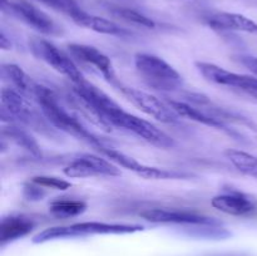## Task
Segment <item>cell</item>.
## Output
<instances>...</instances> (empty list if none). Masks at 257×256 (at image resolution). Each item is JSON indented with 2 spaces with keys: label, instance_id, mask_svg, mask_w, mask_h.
<instances>
[{
  "label": "cell",
  "instance_id": "cell-12",
  "mask_svg": "<svg viewBox=\"0 0 257 256\" xmlns=\"http://www.w3.org/2000/svg\"><path fill=\"white\" fill-rule=\"evenodd\" d=\"M99 152L102 155H104L105 157L109 158L115 165L122 166V167L135 172L136 175L146 178V180H175V178L190 177V175H187V173L178 172L176 170H167V168L147 166L145 163L137 161L136 158L125 155L122 151H118L115 148L109 147V146H104Z\"/></svg>",
  "mask_w": 257,
  "mask_h": 256
},
{
  "label": "cell",
  "instance_id": "cell-3",
  "mask_svg": "<svg viewBox=\"0 0 257 256\" xmlns=\"http://www.w3.org/2000/svg\"><path fill=\"white\" fill-rule=\"evenodd\" d=\"M2 120L20 123L42 135H55L54 127L48 122L40 108L32 104L30 98L10 87L2 89Z\"/></svg>",
  "mask_w": 257,
  "mask_h": 256
},
{
  "label": "cell",
  "instance_id": "cell-18",
  "mask_svg": "<svg viewBox=\"0 0 257 256\" xmlns=\"http://www.w3.org/2000/svg\"><path fill=\"white\" fill-rule=\"evenodd\" d=\"M73 22L75 24L80 25V27L94 30L97 33H102V34L114 35V37H125V35H130V32L125 28H122L120 25H118L117 23L112 22L109 19H105L103 17L89 14L85 10H83L78 17H75L73 19Z\"/></svg>",
  "mask_w": 257,
  "mask_h": 256
},
{
  "label": "cell",
  "instance_id": "cell-14",
  "mask_svg": "<svg viewBox=\"0 0 257 256\" xmlns=\"http://www.w3.org/2000/svg\"><path fill=\"white\" fill-rule=\"evenodd\" d=\"M216 210L231 216H246L256 210L257 202L248 193L238 190H226L211 201Z\"/></svg>",
  "mask_w": 257,
  "mask_h": 256
},
{
  "label": "cell",
  "instance_id": "cell-13",
  "mask_svg": "<svg viewBox=\"0 0 257 256\" xmlns=\"http://www.w3.org/2000/svg\"><path fill=\"white\" fill-rule=\"evenodd\" d=\"M142 218L152 223H173L190 226H217L218 222L212 217L181 208H148L140 213Z\"/></svg>",
  "mask_w": 257,
  "mask_h": 256
},
{
  "label": "cell",
  "instance_id": "cell-24",
  "mask_svg": "<svg viewBox=\"0 0 257 256\" xmlns=\"http://www.w3.org/2000/svg\"><path fill=\"white\" fill-rule=\"evenodd\" d=\"M39 2L53 8L57 12L63 13L72 20L83 12V9L77 4L75 0H39Z\"/></svg>",
  "mask_w": 257,
  "mask_h": 256
},
{
  "label": "cell",
  "instance_id": "cell-6",
  "mask_svg": "<svg viewBox=\"0 0 257 256\" xmlns=\"http://www.w3.org/2000/svg\"><path fill=\"white\" fill-rule=\"evenodd\" d=\"M29 49L37 59L42 60L58 73L67 77L72 84H78L85 79L80 72L79 65L70 57L69 53L63 52L50 40L39 37L32 38L29 40Z\"/></svg>",
  "mask_w": 257,
  "mask_h": 256
},
{
  "label": "cell",
  "instance_id": "cell-22",
  "mask_svg": "<svg viewBox=\"0 0 257 256\" xmlns=\"http://www.w3.org/2000/svg\"><path fill=\"white\" fill-rule=\"evenodd\" d=\"M3 136H8L10 140L14 141L18 146L25 148L27 151H29L30 153H33L34 156L40 155V148L38 145L37 141L30 136L29 132L24 130V128H20L18 125L10 124L9 127H3Z\"/></svg>",
  "mask_w": 257,
  "mask_h": 256
},
{
  "label": "cell",
  "instance_id": "cell-9",
  "mask_svg": "<svg viewBox=\"0 0 257 256\" xmlns=\"http://www.w3.org/2000/svg\"><path fill=\"white\" fill-rule=\"evenodd\" d=\"M67 52L78 65L90 68L114 87L120 83L110 58L98 48L83 43H69L67 45Z\"/></svg>",
  "mask_w": 257,
  "mask_h": 256
},
{
  "label": "cell",
  "instance_id": "cell-10",
  "mask_svg": "<svg viewBox=\"0 0 257 256\" xmlns=\"http://www.w3.org/2000/svg\"><path fill=\"white\" fill-rule=\"evenodd\" d=\"M117 89L122 92V94L132 103L133 105L142 110L150 117L155 118L156 120L161 123H167V124H172V123L178 122L180 115L167 104V102H162L158 99L155 95L150 94L143 90L136 89L132 87H125L122 83L117 85Z\"/></svg>",
  "mask_w": 257,
  "mask_h": 256
},
{
  "label": "cell",
  "instance_id": "cell-19",
  "mask_svg": "<svg viewBox=\"0 0 257 256\" xmlns=\"http://www.w3.org/2000/svg\"><path fill=\"white\" fill-rule=\"evenodd\" d=\"M2 77L10 84V88L19 92L20 94L28 98L34 97V90L37 83L30 79L29 75L24 72L17 64H3L2 65Z\"/></svg>",
  "mask_w": 257,
  "mask_h": 256
},
{
  "label": "cell",
  "instance_id": "cell-23",
  "mask_svg": "<svg viewBox=\"0 0 257 256\" xmlns=\"http://www.w3.org/2000/svg\"><path fill=\"white\" fill-rule=\"evenodd\" d=\"M109 12L112 13L113 15H115V17L123 19L124 22L131 23V24H135V25H138V27H143V28H150V29L156 28V23L153 22L151 18L146 17L145 14L132 9V8L112 5V7H109Z\"/></svg>",
  "mask_w": 257,
  "mask_h": 256
},
{
  "label": "cell",
  "instance_id": "cell-2",
  "mask_svg": "<svg viewBox=\"0 0 257 256\" xmlns=\"http://www.w3.org/2000/svg\"><path fill=\"white\" fill-rule=\"evenodd\" d=\"M33 99L45 115L48 122L54 128L89 143L98 151L105 146L98 136H95L92 131L83 124L82 120L78 119L75 115L63 107L58 95L52 89L42 84H37Z\"/></svg>",
  "mask_w": 257,
  "mask_h": 256
},
{
  "label": "cell",
  "instance_id": "cell-27",
  "mask_svg": "<svg viewBox=\"0 0 257 256\" xmlns=\"http://www.w3.org/2000/svg\"><path fill=\"white\" fill-rule=\"evenodd\" d=\"M0 47H2L3 49H10V47H12V43H10V40H8L4 30L2 32V35H0Z\"/></svg>",
  "mask_w": 257,
  "mask_h": 256
},
{
  "label": "cell",
  "instance_id": "cell-21",
  "mask_svg": "<svg viewBox=\"0 0 257 256\" xmlns=\"http://www.w3.org/2000/svg\"><path fill=\"white\" fill-rule=\"evenodd\" d=\"M225 156L241 173L257 178V156L240 150L225 151Z\"/></svg>",
  "mask_w": 257,
  "mask_h": 256
},
{
  "label": "cell",
  "instance_id": "cell-4",
  "mask_svg": "<svg viewBox=\"0 0 257 256\" xmlns=\"http://www.w3.org/2000/svg\"><path fill=\"white\" fill-rule=\"evenodd\" d=\"M135 68L141 80L157 92L167 94L183 87L182 75L158 55L137 53L135 55Z\"/></svg>",
  "mask_w": 257,
  "mask_h": 256
},
{
  "label": "cell",
  "instance_id": "cell-26",
  "mask_svg": "<svg viewBox=\"0 0 257 256\" xmlns=\"http://www.w3.org/2000/svg\"><path fill=\"white\" fill-rule=\"evenodd\" d=\"M238 62L242 65H245L253 74L257 75V57H253V55H240Z\"/></svg>",
  "mask_w": 257,
  "mask_h": 256
},
{
  "label": "cell",
  "instance_id": "cell-7",
  "mask_svg": "<svg viewBox=\"0 0 257 256\" xmlns=\"http://www.w3.org/2000/svg\"><path fill=\"white\" fill-rule=\"evenodd\" d=\"M196 68L208 82L222 87H228L257 100V78L253 75L231 72L220 65L208 62H196Z\"/></svg>",
  "mask_w": 257,
  "mask_h": 256
},
{
  "label": "cell",
  "instance_id": "cell-20",
  "mask_svg": "<svg viewBox=\"0 0 257 256\" xmlns=\"http://www.w3.org/2000/svg\"><path fill=\"white\" fill-rule=\"evenodd\" d=\"M87 207V203L82 200H54L49 203V212L54 217L67 220L83 215Z\"/></svg>",
  "mask_w": 257,
  "mask_h": 256
},
{
  "label": "cell",
  "instance_id": "cell-16",
  "mask_svg": "<svg viewBox=\"0 0 257 256\" xmlns=\"http://www.w3.org/2000/svg\"><path fill=\"white\" fill-rule=\"evenodd\" d=\"M167 104L177 113L180 117L187 118V119L193 120L200 124L207 125L210 128H216V130L223 131V132L228 133V135H235L232 130L227 127V124L221 120L216 119V118L211 117V115L206 114L205 112L197 108L196 105L191 104V103L186 102V100H175V99H166Z\"/></svg>",
  "mask_w": 257,
  "mask_h": 256
},
{
  "label": "cell",
  "instance_id": "cell-17",
  "mask_svg": "<svg viewBox=\"0 0 257 256\" xmlns=\"http://www.w3.org/2000/svg\"><path fill=\"white\" fill-rule=\"evenodd\" d=\"M37 226L33 217L27 215H10L4 217L0 223V243L13 242L32 232Z\"/></svg>",
  "mask_w": 257,
  "mask_h": 256
},
{
  "label": "cell",
  "instance_id": "cell-5",
  "mask_svg": "<svg viewBox=\"0 0 257 256\" xmlns=\"http://www.w3.org/2000/svg\"><path fill=\"white\" fill-rule=\"evenodd\" d=\"M143 226L136 223H110V222H77L69 226H57L43 230L33 237L34 243H44L59 238L84 237L92 235H127L140 232Z\"/></svg>",
  "mask_w": 257,
  "mask_h": 256
},
{
  "label": "cell",
  "instance_id": "cell-1",
  "mask_svg": "<svg viewBox=\"0 0 257 256\" xmlns=\"http://www.w3.org/2000/svg\"><path fill=\"white\" fill-rule=\"evenodd\" d=\"M72 93L78 103L84 107L103 127L125 131L158 148H173L176 146L175 140L165 131L160 130L148 120L127 112L107 93L100 90L87 79L78 84H72Z\"/></svg>",
  "mask_w": 257,
  "mask_h": 256
},
{
  "label": "cell",
  "instance_id": "cell-25",
  "mask_svg": "<svg viewBox=\"0 0 257 256\" xmlns=\"http://www.w3.org/2000/svg\"><path fill=\"white\" fill-rule=\"evenodd\" d=\"M30 182L39 186L43 190L44 188H52V190L65 191L72 186L69 181L63 180V178L59 177H54V176H34V177L30 178Z\"/></svg>",
  "mask_w": 257,
  "mask_h": 256
},
{
  "label": "cell",
  "instance_id": "cell-15",
  "mask_svg": "<svg viewBox=\"0 0 257 256\" xmlns=\"http://www.w3.org/2000/svg\"><path fill=\"white\" fill-rule=\"evenodd\" d=\"M205 22L215 30H237L257 34V22L242 14L230 12H216L205 15Z\"/></svg>",
  "mask_w": 257,
  "mask_h": 256
},
{
  "label": "cell",
  "instance_id": "cell-8",
  "mask_svg": "<svg viewBox=\"0 0 257 256\" xmlns=\"http://www.w3.org/2000/svg\"><path fill=\"white\" fill-rule=\"evenodd\" d=\"M2 10L17 17L40 34H62V27H59L47 13L27 0H2Z\"/></svg>",
  "mask_w": 257,
  "mask_h": 256
},
{
  "label": "cell",
  "instance_id": "cell-11",
  "mask_svg": "<svg viewBox=\"0 0 257 256\" xmlns=\"http://www.w3.org/2000/svg\"><path fill=\"white\" fill-rule=\"evenodd\" d=\"M67 177L85 178V177H117L122 175L118 165L110 160L93 155L83 153L73 160L63 170Z\"/></svg>",
  "mask_w": 257,
  "mask_h": 256
}]
</instances>
